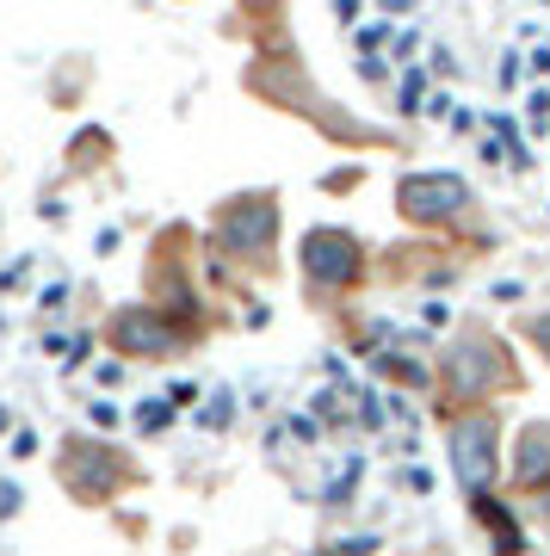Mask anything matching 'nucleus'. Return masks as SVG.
<instances>
[{"instance_id": "obj_10", "label": "nucleus", "mask_w": 550, "mask_h": 556, "mask_svg": "<svg viewBox=\"0 0 550 556\" xmlns=\"http://www.w3.org/2000/svg\"><path fill=\"white\" fill-rule=\"evenodd\" d=\"M471 519L483 526V532H495V556H526V532L513 526V514H508V501H501V495L476 501Z\"/></svg>"}, {"instance_id": "obj_1", "label": "nucleus", "mask_w": 550, "mask_h": 556, "mask_svg": "<svg viewBox=\"0 0 550 556\" xmlns=\"http://www.w3.org/2000/svg\"><path fill=\"white\" fill-rule=\"evenodd\" d=\"M520 390H526V371H520L508 334L489 328L483 316L458 321L452 340L433 353V415L501 408V396H520Z\"/></svg>"}, {"instance_id": "obj_6", "label": "nucleus", "mask_w": 550, "mask_h": 556, "mask_svg": "<svg viewBox=\"0 0 550 556\" xmlns=\"http://www.w3.org/2000/svg\"><path fill=\"white\" fill-rule=\"evenodd\" d=\"M57 482L80 507H105V501H118L124 489H137L142 482V464L112 445V439H93V433H68L57 452Z\"/></svg>"}, {"instance_id": "obj_2", "label": "nucleus", "mask_w": 550, "mask_h": 556, "mask_svg": "<svg viewBox=\"0 0 550 556\" xmlns=\"http://www.w3.org/2000/svg\"><path fill=\"white\" fill-rule=\"evenodd\" d=\"M278 229H285V211H278L273 186H254V192H229V199L211 211V229H204V254L211 266H236L248 278H273L285 260H278Z\"/></svg>"}, {"instance_id": "obj_5", "label": "nucleus", "mask_w": 550, "mask_h": 556, "mask_svg": "<svg viewBox=\"0 0 550 556\" xmlns=\"http://www.w3.org/2000/svg\"><path fill=\"white\" fill-rule=\"evenodd\" d=\"M396 217L414 223V229H433V236H471L483 241V229H476V192L464 174H433V167H421V174H402L396 179Z\"/></svg>"}, {"instance_id": "obj_8", "label": "nucleus", "mask_w": 550, "mask_h": 556, "mask_svg": "<svg viewBox=\"0 0 550 556\" xmlns=\"http://www.w3.org/2000/svg\"><path fill=\"white\" fill-rule=\"evenodd\" d=\"M174 248H179V223H167V229L155 236L149 273H142V303H155V309H167L174 321L211 334V316H204V291H198V278H192V260L174 254Z\"/></svg>"}, {"instance_id": "obj_9", "label": "nucleus", "mask_w": 550, "mask_h": 556, "mask_svg": "<svg viewBox=\"0 0 550 556\" xmlns=\"http://www.w3.org/2000/svg\"><path fill=\"white\" fill-rule=\"evenodd\" d=\"M545 482H550V420H526L508 452V489L520 501V495H538Z\"/></svg>"}, {"instance_id": "obj_16", "label": "nucleus", "mask_w": 550, "mask_h": 556, "mask_svg": "<svg viewBox=\"0 0 550 556\" xmlns=\"http://www.w3.org/2000/svg\"><path fill=\"white\" fill-rule=\"evenodd\" d=\"M93 427H118V408L112 402H93Z\"/></svg>"}, {"instance_id": "obj_12", "label": "nucleus", "mask_w": 550, "mask_h": 556, "mask_svg": "<svg viewBox=\"0 0 550 556\" xmlns=\"http://www.w3.org/2000/svg\"><path fill=\"white\" fill-rule=\"evenodd\" d=\"M137 433H161V427H167V420H174V402H161V396H149V408H137Z\"/></svg>"}, {"instance_id": "obj_13", "label": "nucleus", "mask_w": 550, "mask_h": 556, "mask_svg": "<svg viewBox=\"0 0 550 556\" xmlns=\"http://www.w3.org/2000/svg\"><path fill=\"white\" fill-rule=\"evenodd\" d=\"M520 514H526V519H538V526L550 532V482L538 489V495H520Z\"/></svg>"}, {"instance_id": "obj_7", "label": "nucleus", "mask_w": 550, "mask_h": 556, "mask_svg": "<svg viewBox=\"0 0 550 556\" xmlns=\"http://www.w3.org/2000/svg\"><path fill=\"white\" fill-rule=\"evenodd\" d=\"M99 340H105V353L118 358H149V365H174V358L198 353V328H186V321H174L167 309H155V303H118L112 316H105V328H99Z\"/></svg>"}, {"instance_id": "obj_14", "label": "nucleus", "mask_w": 550, "mask_h": 556, "mask_svg": "<svg viewBox=\"0 0 550 556\" xmlns=\"http://www.w3.org/2000/svg\"><path fill=\"white\" fill-rule=\"evenodd\" d=\"M20 514V482H0V519Z\"/></svg>"}, {"instance_id": "obj_4", "label": "nucleus", "mask_w": 550, "mask_h": 556, "mask_svg": "<svg viewBox=\"0 0 550 556\" xmlns=\"http://www.w3.org/2000/svg\"><path fill=\"white\" fill-rule=\"evenodd\" d=\"M439 433H446V464H452L458 495L489 501L501 489V408H458V415H439Z\"/></svg>"}, {"instance_id": "obj_17", "label": "nucleus", "mask_w": 550, "mask_h": 556, "mask_svg": "<svg viewBox=\"0 0 550 556\" xmlns=\"http://www.w3.org/2000/svg\"><path fill=\"white\" fill-rule=\"evenodd\" d=\"M7 427H13V415H7V408H0V433H7Z\"/></svg>"}, {"instance_id": "obj_3", "label": "nucleus", "mask_w": 550, "mask_h": 556, "mask_svg": "<svg viewBox=\"0 0 550 556\" xmlns=\"http://www.w3.org/2000/svg\"><path fill=\"white\" fill-rule=\"evenodd\" d=\"M297 278H303V298L315 309H335L340 298H359L365 291V278H372V248L353 236V229H340V223H315L303 229L297 241Z\"/></svg>"}, {"instance_id": "obj_11", "label": "nucleus", "mask_w": 550, "mask_h": 556, "mask_svg": "<svg viewBox=\"0 0 550 556\" xmlns=\"http://www.w3.org/2000/svg\"><path fill=\"white\" fill-rule=\"evenodd\" d=\"M513 334H520V340L532 346V353H538V358L550 365V303H538V309H526V316L513 321Z\"/></svg>"}, {"instance_id": "obj_15", "label": "nucleus", "mask_w": 550, "mask_h": 556, "mask_svg": "<svg viewBox=\"0 0 550 556\" xmlns=\"http://www.w3.org/2000/svg\"><path fill=\"white\" fill-rule=\"evenodd\" d=\"M13 457H38V433H32V427H20V433H13Z\"/></svg>"}]
</instances>
